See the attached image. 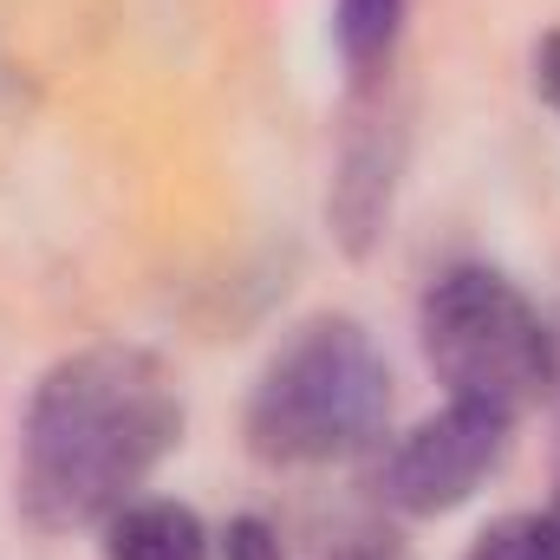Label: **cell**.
Returning <instances> with one entry per match:
<instances>
[{"label":"cell","mask_w":560,"mask_h":560,"mask_svg":"<svg viewBox=\"0 0 560 560\" xmlns=\"http://www.w3.org/2000/svg\"><path fill=\"white\" fill-rule=\"evenodd\" d=\"M183 443L176 372L125 339L79 346L39 372L20 411L13 502L39 535L105 528Z\"/></svg>","instance_id":"cell-1"},{"label":"cell","mask_w":560,"mask_h":560,"mask_svg":"<svg viewBox=\"0 0 560 560\" xmlns=\"http://www.w3.org/2000/svg\"><path fill=\"white\" fill-rule=\"evenodd\" d=\"M392 418V365L346 313L300 319L248 392V450L280 469L346 463L372 450Z\"/></svg>","instance_id":"cell-2"},{"label":"cell","mask_w":560,"mask_h":560,"mask_svg":"<svg viewBox=\"0 0 560 560\" xmlns=\"http://www.w3.org/2000/svg\"><path fill=\"white\" fill-rule=\"evenodd\" d=\"M418 339L450 398H476L509 418H522L560 385L555 319L502 268L482 261L443 268L430 280L418 306Z\"/></svg>","instance_id":"cell-3"},{"label":"cell","mask_w":560,"mask_h":560,"mask_svg":"<svg viewBox=\"0 0 560 560\" xmlns=\"http://www.w3.org/2000/svg\"><path fill=\"white\" fill-rule=\"evenodd\" d=\"M515 418L476 398H450L436 418L405 430L378 463V502L398 515H450L463 509L509 456Z\"/></svg>","instance_id":"cell-4"},{"label":"cell","mask_w":560,"mask_h":560,"mask_svg":"<svg viewBox=\"0 0 560 560\" xmlns=\"http://www.w3.org/2000/svg\"><path fill=\"white\" fill-rule=\"evenodd\" d=\"M398 170H405V118L385 98V79L352 85L339 156H332V189H326L332 242L352 261H365L385 242V222H392V202H398Z\"/></svg>","instance_id":"cell-5"},{"label":"cell","mask_w":560,"mask_h":560,"mask_svg":"<svg viewBox=\"0 0 560 560\" xmlns=\"http://www.w3.org/2000/svg\"><path fill=\"white\" fill-rule=\"evenodd\" d=\"M98 535H105L98 541L105 560H215V535L176 495H138V502H125Z\"/></svg>","instance_id":"cell-6"},{"label":"cell","mask_w":560,"mask_h":560,"mask_svg":"<svg viewBox=\"0 0 560 560\" xmlns=\"http://www.w3.org/2000/svg\"><path fill=\"white\" fill-rule=\"evenodd\" d=\"M405 13H411V0H332V46H339V66L352 72V85H372L392 72Z\"/></svg>","instance_id":"cell-7"},{"label":"cell","mask_w":560,"mask_h":560,"mask_svg":"<svg viewBox=\"0 0 560 560\" xmlns=\"http://www.w3.org/2000/svg\"><path fill=\"white\" fill-rule=\"evenodd\" d=\"M463 560H560V463L548 509H528V515H509V522L482 528Z\"/></svg>","instance_id":"cell-8"},{"label":"cell","mask_w":560,"mask_h":560,"mask_svg":"<svg viewBox=\"0 0 560 560\" xmlns=\"http://www.w3.org/2000/svg\"><path fill=\"white\" fill-rule=\"evenodd\" d=\"M215 560H287V548H280V528L268 515H235L215 535Z\"/></svg>","instance_id":"cell-9"},{"label":"cell","mask_w":560,"mask_h":560,"mask_svg":"<svg viewBox=\"0 0 560 560\" xmlns=\"http://www.w3.org/2000/svg\"><path fill=\"white\" fill-rule=\"evenodd\" d=\"M535 92H541V105L560 118V26L541 33V46H535Z\"/></svg>","instance_id":"cell-10"},{"label":"cell","mask_w":560,"mask_h":560,"mask_svg":"<svg viewBox=\"0 0 560 560\" xmlns=\"http://www.w3.org/2000/svg\"><path fill=\"white\" fill-rule=\"evenodd\" d=\"M332 560H418L398 535H352L346 548H332Z\"/></svg>","instance_id":"cell-11"},{"label":"cell","mask_w":560,"mask_h":560,"mask_svg":"<svg viewBox=\"0 0 560 560\" xmlns=\"http://www.w3.org/2000/svg\"><path fill=\"white\" fill-rule=\"evenodd\" d=\"M555 339H560V326H555Z\"/></svg>","instance_id":"cell-12"}]
</instances>
